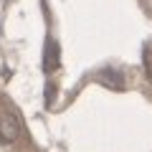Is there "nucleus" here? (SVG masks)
Returning <instances> with one entry per match:
<instances>
[{"label":"nucleus","mask_w":152,"mask_h":152,"mask_svg":"<svg viewBox=\"0 0 152 152\" xmlns=\"http://www.w3.org/2000/svg\"><path fill=\"white\" fill-rule=\"evenodd\" d=\"M20 137V124L13 114H3L0 117V140L3 142H15Z\"/></svg>","instance_id":"f257e3e1"},{"label":"nucleus","mask_w":152,"mask_h":152,"mask_svg":"<svg viewBox=\"0 0 152 152\" xmlns=\"http://www.w3.org/2000/svg\"><path fill=\"white\" fill-rule=\"evenodd\" d=\"M99 81H102L104 86H112L114 91H122V89H124V79H122L119 71H114V69L102 71V74H99Z\"/></svg>","instance_id":"f03ea898"},{"label":"nucleus","mask_w":152,"mask_h":152,"mask_svg":"<svg viewBox=\"0 0 152 152\" xmlns=\"http://www.w3.org/2000/svg\"><path fill=\"white\" fill-rule=\"evenodd\" d=\"M58 66V43L56 41H48L46 43V71L56 69Z\"/></svg>","instance_id":"7ed1b4c3"}]
</instances>
